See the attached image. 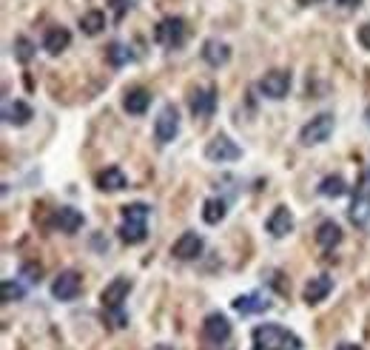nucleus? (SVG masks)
I'll return each instance as SVG.
<instances>
[{"instance_id":"22","label":"nucleus","mask_w":370,"mask_h":350,"mask_svg":"<svg viewBox=\"0 0 370 350\" xmlns=\"http://www.w3.org/2000/svg\"><path fill=\"white\" fill-rule=\"evenodd\" d=\"M316 242H319V248L333 250L339 242H342V228H339L333 219H325L322 225L316 228Z\"/></svg>"},{"instance_id":"25","label":"nucleus","mask_w":370,"mask_h":350,"mask_svg":"<svg viewBox=\"0 0 370 350\" xmlns=\"http://www.w3.org/2000/svg\"><path fill=\"white\" fill-rule=\"evenodd\" d=\"M80 29H83V35H88V38H97L100 31L106 29V15H103L100 9H91V12H86V15L80 17Z\"/></svg>"},{"instance_id":"37","label":"nucleus","mask_w":370,"mask_h":350,"mask_svg":"<svg viewBox=\"0 0 370 350\" xmlns=\"http://www.w3.org/2000/svg\"><path fill=\"white\" fill-rule=\"evenodd\" d=\"M364 122H367V129H370V106L364 109Z\"/></svg>"},{"instance_id":"12","label":"nucleus","mask_w":370,"mask_h":350,"mask_svg":"<svg viewBox=\"0 0 370 350\" xmlns=\"http://www.w3.org/2000/svg\"><path fill=\"white\" fill-rule=\"evenodd\" d=\"M202 248H205V242H202V237L197 234V231H185L174 245H171V253L177 260H182V262H191V260H197L200 253H202Z\"/></svg>"},{"instance_id":"2","label":"nucleus","mask_w":370,"mask_h":350,"mask_svg":"<svg viewBox=\"0 0 370 350\" xmlns=\"http://www.w3.org/2000/svg\"><path fill=\"white\" fill-rule=\"evenodd\" d=\"M254 347L251 350H302V339L296 333H291L282 325H259L251 333Z\"/></svg>"},{"instance_id":"8","label":"nucleus","mask_w":370,"mask_h":350,"mask_svg":"<svg viewBox=\"0 0 370 350\" xmlns=\"http://www.w3.org/2000/svg\"><path fill=\"white\" fill-rule=\"evenodd\" d=\"M242 157V148L228 137V134H217L208 145H205V160L208 163H234Z\"/></svg>"},{"instance_id":"24","label":"nucleus","mask_w":370,"mask_h":350,"mask_svg":"<svg viewBox=\"0 0 370 350\" xmlns=\"http://www.w3.org/2000/svg\"><path fill=\"white\" fill-rule=\"evenodd\" d=\"M225 214H228V202H225L223 197L205 200V205H202V219L208 222V225H220V222L225 219Z\"/></svg>"},{"instance_id":"1","label":"nucleus","mask_w":370,"mask_h":350,"mask_svg":"<svg viewBox=\"0 0 370 350\" xmlns=\"http://www.w3.org/2000/svg\"><path fill=\"white\" fill-rule=\"evenodd\" d=\"M131 288H134V282H131L129 276H117V279H111V282L106 285L103 294H100V302H103L106 313L111 316L114 328H126V325H129V316L122 313V302L129 299Z\"/></svg>"},{"instance_id":"28","label":"nucleus","mask_w":370,"mask_h":350,"mask_svg":"<svg viewBox=\"0 0 370 350\" xmlns=\"http://www.w3.org/2000/svg\"><path fill=\"white\" fill-rule=\"evenodd\" d=\"M12 51H15V60H17V63H29V60L35 57V43L29 40V38H15Z\"/></svg>"},{"instance_id":"10","label":"nucleus","mask_w":370,"mask_h":350,"mask_svg":"<svg viewBox=\"0 0 370 350\" xmlns=\"http://www.w3.org/2000/svg\"><path fill=\"white\" fill-rule=\"evenodd\" d=\"M188 109H191V114L200 117V120L214 117V111H217V88H214V86L197 88L191 97H188Z\"/></svg>"},{"instance_id":"32","label":"nucleus","mask_w":370,"mask_h":350,"mask_svg":"<svg viewBox=\"0 0 370 350\" xmlns=\"http://www.w3.org/2000/svg\"><path fill=\"white\" fill-rule=\"evenodd\" d=\"M356 40H359V46H362V49H367V51H370V20L359 26V31H356Z\"/></svg>"},{"instance_id":"16","label":"nucleus","mask_w":370,"mask_h":350,"mask_svg":"<svg viewBox=\"0 0 370 350\" xmlns=\"http://www.w3.org/2000/svg\"><path fill=\"white\" fill-rule=\"evenodd\" d=\"M231 308L242 316H251V313H265L271 308V299L265 294H242L231 302Z\"/></svg>"},{"instance_id":"30","label":"nucleus","mask_w":370,"mask_h":350,"mask_svg":"<svg viewBox=\"0 0 370 350\" xmlns=\"http://www.w3.org/2000/svg\"><path fill=\"white\" fill-rule=\"evenodd\" d=\"M20 276H23L29 285H38V282L43 279V268H40V265H35V262H26V265L20 268Z\"/></svg>"},{"instance_id":"23","label":"nucleus","mask_w":370,"mask_h":350,"mask_svg":"<svg viewBox=\"0 0 370 350\" xmlns=\"http://www.w3.org/2000/svg\"><path fill=\"white\" fill-rule=\"evenodd\" d=\"M348 219L353 222V225L364 228L367 222H370V197L353 194V202H351V208H348Z\"/></svg>"},{"instance_id":"14","label":"nucleus","mask_w":370,"mask_h":350,"mask_svg":"<svg viewBox=\"0 0 370 350\" xmlns=\"http://www.w3.org/2000/svg\"><path fill=\"white\" fill-rule=\"evenodd\" d=\"M333 291V279L328 273H319V276H311L305 285V291H302V299L307 305H319L322 299H328V294Z\"/></svg>"},{"instance_id":"4","label":"nucleus","mask_w":370,"mask_h":350,"mask_svg":"<svg viewBox=\"0 0 370 350\" xmlns=\"http://www.w3.org/2000/svg\"><path fill=\"white\" fill-rule=\"evenodd\" d=\"M333 125H336V120H333V114H328V111L311 117V122H305L302 132H299L302 145H322L325 140H330Z\"/></svg>"},{"instance_id":"26","label":"nucleus","mask_w":370,"mask_h":350,"mask_svg":"<svg viewBox=\"0 0 370 350\" xmlns=\"http://www.w3.org/2000/svg\"><path fill=\"white\" fill-rule=\"evenodd\" d=\"M319 194H322V197H330V200L345 197V194H348V182H345V177H339V174L325 177V180L319 182Z\"/></svg>"},{"instance_id":"15","label":"nucleus","mask_w":370,"mask_h":350,"mask_svg":"<svg viewBox=\"0 0 370 350\" xmlns=\"http://www.w3.org/2000/svg\"><path fill=\"white\" fill-rule=\"evenodd\" d=\"M265 228H268V234H271L273 239L288 237V234L293 231V214H291L285 205L273 208V214H271V216H268V222H265Z\"/></svg>"},{"instance_id":"5","label":"nucleus","mask_w":370,"mask_h":350,"mask_svg":"<svg viewBox=\"0 0 370 350\" xmlns=\"http://www.w3.org/2000/svg\"><path fill=\"white\" fill-rule=\"evenodd\" d=\"M185 38H188V26H185L182 17H166L154 29V40L166 49H179L185 43Z\"/></svg>"},{"instance_id":"31","label":"nucleus","mask_w":370,"mask_h":350,"mask_svg":"<svg viewBox=\"0 0 370 350\" xmlns=\"http://www.w3.org/2000/svg\"><path fill=\"white\" fill-rule=\"evenodd\" d=\"M131 6H134V0H111V9H114L117 20L126 17V12H131Z\"/></svg>"},{"instance_id":"19","label":"nucleus","mask_w":370,"mask_h":350,"mask_svg":"<svg viewBox=\"0 0 370 350\" xmlns=\"http://www.w3.org/2000/svg\"><path fill=\"white\" fill-rule=\"evenodd\" d=\"M148 106H151V91H145V88H131V91H126V97H122V109L134 117L145 114Z\"/></svg>"},{"instance_id":"21","label":"nucleus","mask_w":370,"mask_h":350,"mask_svg":"<svg viewBox=\"0 0 370 350\" xmlns=\"http://www.w3.org/2000/svg\"><path fill=\"white\" fill-rule=\"evenodd\" d=\"M202 57H205L208 66L220 69V66H225V63L231 60V49H228L225 43H220V40H208V43L202 46Z\"/></svg>"},{"instance_id":"29","label":"nucleus","mask_w":370,"mask_h":350,"mask_svg":"<svg viewBox=\"0 0 370 350\" xmlns=\"http://www.w3.org/2000/svg\"><path fill=\"white\" fill-rule=\"evenodd\" d=\"M26 296V288L15 279H3V302H20Z\"/></svg>"},{"instance_id":"20","label":"nucleus","mask_w":370,"mask_h":350,"mask_svg":"<svg viewBox=\"0 0 370 350\" xmlns=\"http://www.w3.org/2000/svg\"><path fill=\"white\" fill-rule=\"evenodd\" d=\"M32 117H35L32 106H26L23 100H15V103L3 106V120L9 125H29V122H32Z\"/></svg>"},{"instance_id":"17","label":"nucleus","mask_w":370,"mask_h":350,"mask_svg":"<svg viewBox=\"0 0 370 350\" xmlns=\"http://www.w3.org/2000/svg\"><path fill=\"white\" fill-rule=\"evenodd\" d=\"M97 188L100 191H106V194H114V191H122L129 185V180H126V174H122L117 166H108V168H103L100 174H97Z\"/></svg>"},{"instance_id":"33","label":"nucleus","mask_w":370,"mask_h":350,"mask_svg":"<svg viewBox=\"0 0 370 350\" xmlns=\"http://www.w3.org/2000/svg\"><path fill=\"white\" fill-rule=\"evenodd\" d=\"M336 3H339V6H345V9H353V6L362 3V0H336Z\"/></svg>"},{"instance_id":"3","label":"nucleus","mask_w":370,"mask_h":350,"mask_svg":"<svg viewBox=\"0 0 370 350\" xmlns=\"http://www.w3.org/2000/svg\"><path fill=\"white\" fill-rule=\"evenodd\" d=\"M148 214L151 208L145 202H131L122 205V225H120V239L126 245H140L148 237Z\"/></svg>"},{"instance_id":"9","label":"nucleus","mask_w":370,"mask_h":350,"mask_svg":"<svg viewBox=\"0 0 370 350\" xmlns=\"http://www.w3.org/2000/svg\"><path fill=\"white\" fill-rule=\"evenodd\" d=\"M80 288H83V279L77 271H60L57 279L51 282V296L57 302H72V299H77Z\"/></svg>"},{"instance_id":"13","label":"nucleus","mask_w":370,"mask_h":350,"mask_svg":"<svg viewBox=\"0 0 370 350\" xmlns=\"http://www.w3.org/2000/svg\"><path fill=\"white\" fill-rule=\"evenodd\" d=\"M83 222H86L83 214L77 208H72V205H60L54 211V216H51V225L57 231H63V234H77L83 228Z\"/></svg>"},{"instance_id":"34","label":"nucleus","mask_w":370,"mask_h":350,"mask_svg":"<svg viewBox=\"0 0 370 350\" xmlns=\"http://www.w3.org/2000/svg\"><path fill=\"white\" fill-rule=\"evenodd\" d=\"M336 350H362V347L353 342H342V344H336Z\"/></svg>"},{"instance_id":"27","label":"nucleus","mask_w":370,"mask_h":350,"mask_svg":"<svg viewBox=\"0 0 370 350\" xmlns=\"http://www.w3.org/2000/svg\"><path fill=\"white\" fill-rule=\"evenodd\" d=\"M106 57H108V63L111 66H126V63H131V49L129 46H122V43H111L108 49H106Z\"/></svg>"},{"instance_id":"18","label":"nucleus","mask_w":370,"mask_h":350,"mask_svg":"<svg viewBox=\"0 0 370 350\" xmlns=\"http://www.w3.org/2000/svg\"><path fill=\"white\" fill-rule=\"evenodd\" d=\"M69 43H72V31H69V29H63V26L49 29V31H46V38H43V49H46L49 54H60V51H66V49H69Z\"/></svg>"},{"instance_id":"11","label":"nucleus","mask_w":370,"mask_h":350,"mask_svg":"<svg viewBox=\"0 0 370 350\" xmlns=\"http://www.w3.org/2000/svg\"><path fill=\"white\" fill-rule=\"evenodd\" d=\"M231 333H234V328H231V322L225 319L223 313H211L208 319L202 322V336L211 344H225L231 339Z\"/></svg>"},{"instance_id":"36","label":"nucleus","mask_w":370,"mask_h":350,"mask_svg":"<svg viewBox=\"0 0 370 350\" xmlns=\"http://www.w3.org/2000/svg\"><path fill=\"white\" fill-rule=\"evenodd\" d=\"M151 350H174V347H171V344H154Z\"/></svg>"},{"instance_id":"6","label":"nucleus","mask_w":370,"mask_h":350,"mask_svg":"<svg viewBox=\"0 0 370 350\" xmlns=\"http://www.w3.org/2000/svg\"><path fill=\"white\" fill-rule=\"evenodd\" d=\"M177 134H179V111L174 103H166L157 120H154V137H157L160 145H168L171 140H177Z\"/></svg>"},{"instance_id":"7","label":"nucleus","mask_w":370,"mask_h":350,"mask_svg":"<svg viewBox=\"0 0 370 350\" xmlns=\"http://www.w3.org/2000/svg\"><path fill=\"white\" fill-rule=\"evenodd\" d=\"M257 88H259L262 97H268V100H282V97H288V91H291V72L273 69L265 77H259Z\"/></svg>"},{"instance_id":"35","label":"nucleus","mask_w":370,"mask_h":350,"mask_svg":"<svg viewBox=\"0 0 370 350\" xmlns=\"http://www.w3.org/2000/svg\"><path fill=\"white\" fill-rule=\"evenodd\" d=\"M299 6H314V3H322V0H296Z\"/></svg>"}]
</instances>
